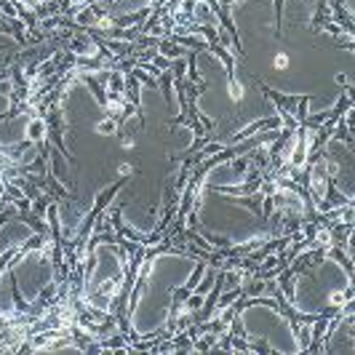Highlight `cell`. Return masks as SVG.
<instances>
[{"label": "cell", "mask_w": 355, "mask_h": 355, "mask_svg": "<svg viewBox=\"0 0 355 355\" xmlns=\"http://www.w3.org/2000/svg\"><path fill=\"white\" fill-rule=\"evenodd\" d=\"M198 259L184 254H158L144 267V275L131 307V329L139 337H153L171 318V307L179 288L196 275Z\"/></svg>", "instance_id": "cell-1"}, {"label": "cell", "mask_w": 355, "mask_h": 355, "mask_svg": "<svg viewBox=\"0 0 355 355\" xmlns=\"http://www.w3.org/2000/svg\"><path fill=\"white\" fill-rule=\"evenodd\" d=\"M56 278L51 257L33 249L0 272V318H19L49 291Z\"/></svg>", "instance_id": "cell-2"}, {"label": "cell", "mask_w": 355, "mask_h": 355, "mask_svg": "<svg viewBox=\"0 0 355 355\" xmlns=\"http://www.w3.org/2000/svg\"><path fill=\"white\" fill-rule=\"evenodd\" d=\"M350 294V272L331 257H320L318 262L307 265L294 278L291 304L302 315H320L347 302Z\"/></svg>", "instance_id": "cell-3"}, {"label": "cell", "mask_w": 355, "mask_h": 355, "mask_svg": "<svg viewBox=\"0 0 355 355\" xmlns=\"http://www.w3.org/2000/svg\"><path fill=\"white\" fill-rule=\"evenodd\" d=\"M243 334L257 350H272V353H300L302 345L297 331L291 329V320L275 304L251 302L241 313Z\"/></svg>", "instance_id": "cell-4"}, {"label": "cell", "mask_w": 355, "mask_h": 355, "mask_svg": "<svg viewBox=\"0 0 355 355\" xmlns=\"http://www.w3.org/2000/svg\"><path fill=\"white\" fill-rule=\"evenodd\" d=\"M121 284H123V262L118 257V249L107 246V243L96 246L94 265H91L89 281H86V300L99 310H110Z\"/></svg>", "instance_id": "cell-5"}]
</instances>
